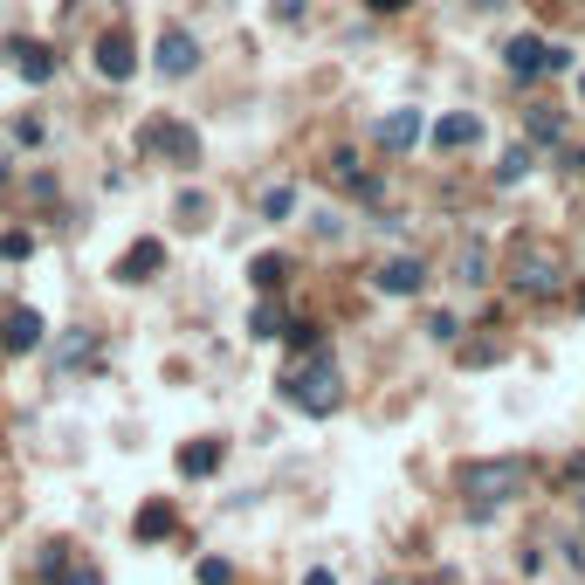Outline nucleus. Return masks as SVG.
<instances>
[{
    "label": "nucleus",
    "instance_id": "1",
    "mask_svg": "<svg viewBox=\"0 0 585 585\" xmlns=\"http://www.w3.org/2000/svg\"><path fill=\"white\" fill-rule=\"evenodd\" d=\"M276 393H283V400H290L296 413H310V420L338 413V400H345V379H338V358H331L324 345H310V351H290V365H283Z\"/></svg>",
    "mask_w": 585,
    "mask_h": 585
},
{
    "label": "nucleus",
    "instance_id": "2",
    "mask_svg": "<svg viewBox=\"0 0 585 585\" xmlns=\"http://www.w3.org/2000/svg\"><path fill=\"white\" fill-rule=\"evenodd\" d=\"M530 475H537V468H530L524 455H503V462H468L462 475H455V496L468 503V517H489V510H503V503H517V496H524Z\"/></svg>",
    "mask_w": 585,
    "mask_h": 585
},
{
    "label": "nucleus",
    "instance_id": "3",
    "mask_svg": "<svg viewBox=\"0 0 585 585\" xmlns=\"http://www.w3.org/2000/svg\"><path fill=\"white\" fill-rule=\"evenodd\" d=\"M510 283H517V296H551L565 283V269H558V255H544L537 241H524V248L510 255Z\"/></svg>",
    "mask_w": 585,
    "mask_h": 585
},
{
    "label": "nucleus",
    "instance_id": "4",
    "mask_svg": "<svg viewBox=\"0 0 585 585\" xmlns=\"http://www.w3.org/2000/svg\"><path fill=\"white\" fill-rule=\"evenodd\" d=\"M159 269H166V241H152V234H145V241H131V248H124V255H117V262H111V276H117V283H124V290H138V283H152Z\"/></svg>",
    "mask_w": 585,
    "mask_h": 585
},
{
    "label": "nucleus",
    "instance_id": "5",
    "mask_svg": "<svg viewBox=\"0 0 585 585\" xmlns=\"http://www.w3.org/2000/svg\"><path fill=\"white\" fill-rule=\"evenodd\" d=\"M145 145H152V152H166L173 166H200V131H193V124H179V117H159V124L145 131Z\"/></svg>",
    "mask_w": 585,
    "mask_h": 585
},
{
    "label": "nucleus",
    "instance_id": "6",
    "mask_svg": "<svg viewBox=\"0 0 585 585\" xmlns=\"http://www.w3.org/2000/svg\"><path fill=\"white\" fill-rule=\"evenodd\" d=\"M90 62H97V76H104V83H131L138 49H131V35H124V28H104V35H97V49H90Z\"/></svg>",
    "mask_w": 585,
    "mask_h": 585
},
{
    "label": "nucleus",
    "instance_id": "7",
    "mask_svg": "<svg viewBox=\"0 0 585 585\" xmlns=\"http://www.w3.org/2000/svg\"><path fill=\"white\" fill-rule=\"evenodd\" d=\"M372 290H379V296H420V290H427V262H420V255H393V262H379Z\"/></svg>",
    "mask_w": 585,
    "mask_h": 585
},
{
    "label": "nucleus",
    "instance_id": "8",
    "mask_svg": "<svg viewBox=\"0 0 585 585\" xmlns=\"http://www.w3.org/2000/svg\"><path fill=\"white\" fill-rule=\"evenodd\" d=\"M42 331H49V324H42L28 303H21V310H7V317H0V358H28V351L42 345Z\"/></svg>",
    "mask_w": 585,
    "mask_h": 585
},
{
    "label": "nucleus",
    "instance_id": "9",
    "mask_svg": "<svg viewBox=\"0 0 585 585\" xmlns=\"http://www.w3.org/2000/svg\"><path fill=\"white\" fill-rule=\"evenodd\" d=\"M152 62H159V76H193V69H200V42H193L186 28H159Z\"/></svg>",
    "mask_w": 585,
    "mask_h": 585
},
{
    "label": "nucleus",
    "instance_id": "10",
    "mask_svg": "<svg viewBox=\"0 0 585 585\" xmlns=\"http://www.w3.org/2000/svg\"><path fill=\"white\" fill-rule=\"evenodd\" d=\"M544 62H551V42H544V35H517V42L503 49V69H510L517 83H530V76H544Z\"/></svg>",
    "mask_w": 585,
    "mask_h": 585
},
{
    "label": "nucleus",
    "instance_id": "11",
    "mask_svg": "<svg viewBox=\"0 0 585 585\" xmlns=\"http://www.w3.org/2000/svg\"><path fill=\"white\" fill-rule=\"evenodd\" d=\"M427 138H434V152H468V145H482V117L448 111L441 124H434V131H427Z\"/></svg>",
    "mask_w": 585,
    "mask_h": 585
},
{
    "label": "nucleus",
    "instance_id": "12",
    "mask_svg": "<svg viewBox=\"0 0 585 585\" xmlns=\"http://www.w3.org/2000/svg\"><path fill=\"white\" fill-rule=\"evenodd\" d=\"M420 131H427V124H420V111H386L379 124H372V138H379L386 152H407V145H420Z\"/></svg>",
    "mask_w": 585,
    "mask_h": 585
},
{
    "label": "nucleus",
    "instance_id": "13",
    "mask_svg": "<svg viewBox=\"0 0 585 585\" xmlns=\"http://www.w3.org/2000/svg\"><path fill=\"white\" fill-rule=\"evenodd\" d=\"M131 537H138V544H159V537H173V503H166V496L138 503V517H131Z\"/></svg>",
    "mask_w": 585,
    "mask_h": 585
},
{
    "label": "nucleus",
    "instance_id": "14",
    "mask_svg": "<svg viewBox=\"0 0 585 585\" xmlns=\"http://www.w3.org/2000/svg\"><path fill=\"white\" fill-rule=\"evenodd\" d=\"M248 283L269 296V290H283L290 283V255H276V248H262V255H248Z\"/></svg>",
    "mask_w": 585,
    "mask_h": 585
},
{
    "label": "nucleus",
    "instance_id": "15",
    "mask_svg": "<svg viewBox=\"0 0 585 585\" xmlns=\"http://www.w3.org/2000/svg\"><path fill=\"white\" fill-rule=\"evenodd\" d=\"M42 572H49V585H104L90 565L69 558V544H49V565H42Z\"/></svg>",
    "mask_w": 585,
    "mask_h": 585
},
{
    "label": "nucleus",
    "instance_id": "16",
    "mask_svg": "<svg viewBox=\"0 0 585 585\" xmlns=\"http://www.w3.org/2000/svg\"><path fill=\"white\" fill-rule=\"evenodd\" d=\"M97 358V331H69V338H56V372H83Z\"/></svg>",
    "mask_w": 585,
    "mask_h": 585
},
{
    "label": "nucleus",
    "instance_id": "17",
    "mask_svg": "<svg viewBox=\"0 0 585 585\" xmlns=\"http://www.w3.org/2000/svg\"><path fill=\"white\" fill-rule=\"evenodd\" d=\"M14 69H21V83H49L56 76V56L42 42H14Z\"/></svg>",
    "mask_w": 585,
    "mask_h": 585
},
{
    "label": "nucleus",
    "instance_id": "18",
    "mask_svg": "<svg viewBox=\"0 0 585 585\" xmlns=\"http://www.w3.org/2000/svg\"><path fill=\"white\" fill-rule=\"evenodd\" d=\"M214 468H221V441H186V448H179V475H186V482H200V475H214Z\"/></svg>",
    "mask_w": 585,
    "mask_h": 585
},
{
    "label": "nucleus",
    "instance_id": "19",
    "mask_svg": "<svg viewBox=\"0 0 585 585\" xmlns=\"http://www.w3.org/2000/svg\"><path fill=\"white\" fill-rule=\"evenodd\" d=\"M248 338H262V345H269V338H290V317H283L276 303H255V317H248Z\"/></svg>",
    "mask_w": 585,
    "mask_h": 585
},
{
    "label": "nucleus",
    "instance_id": "20",
    "mask_svg": "<svg viewBox=\"0 0 585 585\" xmlns=\"http://www.w3.org/2000/svg\"><path fill=\"white\" fill-rule=\"evenodd\" d=\"M517 179H530V145H510L496 159V186H517Z\"/></svg>",
    "mask_w": 585,
    "mask_h": 585
},
{
    "label": "nucleus",
    "instance_id": "21",
    "mask_svg": "<svg viewBox=\"0 0 585 585\" xmlns=\"http://www.w3.org/2000/svg\"><path fill=\"white\" fill-rule=\"evenodd\" d=\"M565 138V117L558 111H530V145H558Z\"/></svg>",
    "mask_w": 585,
    "mask_h": 585
},
{
    "label": "nucleus",
    "instance_id": "22",
    "mask_svg": "<svg viewBox=\"0 0 585 585\" xmlns=\"http://www.w3.org/2000/svg\"><path fill=\"white\" fill-rule=\"evenodd\" d=\"M296 214V186H269L262 193V221H290Z\"/></svg>",
    "mask_w": 585,
    "mask_h": 585
},
{
    "label": "nucleus",
    "instance_id": "23",
    "mask_svg": "<svg viewBox=\"0 0 585 585\" xmlns=\"http://www.w3.org/2000/svg\"><path fill=\"white\" fill-rule=\"evenodd\" d=\"M462 283H489V248H482V241L462 248Z\"/></svg>",
    "mask_w": 585,
    "mask_h": 585
},
{
    "label": "nucleus",
    "instance_id": "24",
    "mask_svg": "<svg viewBox=\"0 0 585 585\" xmlns=\"http://www.w3.org/2000/svg\"><path fill=\"white\" fill-rule=\"evenodd\" d=\"M427 338H434V345H455V338H462V317H455V310L427 317Z\"/></svg>",
    "mask_w": 585,
    "mask_h": 585
},
{
    "label": "nucleus",
    "instance_id": "25",
    "mask_svg": "<svg viewBox=\"0 0 585 585\" xmlns=\"http://www.w3.org/2000/svg\"><path fill=\"white\" fill-rule=\"evenodd\" d=\"M193 579H200V585H234V565H228V558H200Z\"/></svg>",
    "mask_w": 585,
    "mask_h": 585
},
{
    "label": "nucleus",
    "instance_id": "26",
    "mask_svg": "<svg viewBox=\"0 0 585 585\" xmlns=\"http://www.w3.org/2000/svg\"><path fill=\"white\" fill-rule=\"evenodd\" d=\"M503 358V345L496 338H475V345H462V365H496Z\"/></svg>",
    "mask_w": 585,
    "mask_h": 585
},
{
    "label": "nucleus",
    "instance_id": "27",
    "mask_svg": "<svg viewBox=\"0 0 585 585\" xmlns=\"http://www.w3.org/2000/svg\"><path fill=\"white\" fill-rule=\"evenodd\" d=\"M14 138L21 145H42V117H14Z\"/></svg>",
    "mask_w": 585,
    "mask_h": 585
},
{
    "label": "nucleus",
    "instance_id": "28",
    "mask_svg": "<svg viewBox=\"0 0 585 585\" xmlns=\"http://www.w3.org/2000/svg\"><path fill=\"white\" fill-rule=\"evenodd\" d=\"M200 214H207V200H200V193H179V221H193V228H200Z\"/></svg>",
    "mask_w": 585,
    "mask_h": 585
},
{
    "label": "nucleus",
    "instance_id": "29",
    "mask_svg": "<svg viewBox=\"0 0 585 585\" xmlns=\"http://www.w3.org/2000/svg\"><path fill=\"white\" fill-rule=\"evenodd\" d=\"M303 585H338V572H331V565H310V572H303Z\"/></svg>",
    "mask_w": 585,
    "mask_h": 585
},
{
    "label": "nucleus",
    "instance_id": "30",
    "mask_svg": "<svg viewBox=\"0 0 585 585\" xmlns=\"http://www.w3.org/2000/svg\"><path fill=\"white\" fill-rule=\"evenodd\" d=\"M372 14H400V7H413V0H365Z\"/></svg>",
    "mask_w": 585,
    "mask_h": 585
},
{
    "label": "nucleus",
    "instance_id": "31",
    "mask_svg": "<svg viewBox=\"0 0 585 585\" xmlns=\"http://www.w3.org/2000/svg\"><path fill=\"white\" fill-rule=\"evenodd\" d=\"M572 173H585V152H572Z\"/></svg>",
    "mask_w": 585,
    "mask_h": 585
},
{
    "label": "nucleus",
    "instance_id": "32",
    "mask_svg": "<svg viewBox=\"0 0 585 585\" xmlns=\"http://www.w3.org/2000/svg\"><path fill=\"white\" fill-rule=\"evenodd\" d=\"M468 7H503V0H468Z\"/></svg>",
    "mask_w": 585,
    "mask_h": 585
},
{
    "label": "nucleus",
    "instance_id": "33",
    "mask_svg": "<svg viewBox=\"0 0 585 585\" xmlns=\"http://www.w3.org/2000/svg\"><path fill=\"white\" fill-rule=\"evenodd\" d=\"M0 186H7V166H0Z\"/></svg>",
    "mask_w": 585,
    "mask_h": 585
},
{
    "label": "nucleus",
    "instance_id": "34",
    "mask_svg": "<svg viewBox=\"0 0 585 585\" xmlns=\"http://www.w3.org/2000/svg\"><path fill=\"white\" fill-rule=\"evenodd\" d=\"M579 97H585V76H579Z\"/></svg>",
    "mask_w": 585,
    "mask_h": 585
},
{
    "label": "nucleus",
    "instance_id": "35",
    "mask_svg": "<svg viewBox=\"0 0 585 585\" xmlns=\"http://www.w3.org/2000/svg\"><path fill=\"white\" fill-rule=\"evenodd\" d=\"M441 585H455V579H441Z\"/></svg>",
    "mask_w": 585,
    "mask_h": 585
}]
</instances>
